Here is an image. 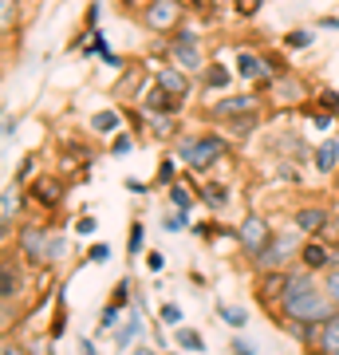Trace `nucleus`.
I'll list each match as a JSON object with an SVG mask.
<instances>
[{"label": "nucleus", "mask_w": 339, "mask_h": 355, "mask_svg": "<svg viewBox=\"0 0 339 355\" xmlns=\"http://www.w3.org/2000/svg\"><path fill=\"white\" fill-rule=\"evenodd\" d=\"M111 257V245H91V261H107Z\"/></svg>", "instance_id": "c756f323"}, {"label": "nucleus", "mask_w": 339, "mask_h": 355, "mask_svg": "<svg viewBox=\"0 0 339 355\" xmlns=\"http://www.w3.org/2000/svg\"><path fill=\"white\" fill-rule=\"evenodd\" d=\"M257 4L261 0H241V12H257Z\"/></svg>", "instance_id": "f704fd0d"}, {"label": "nucleus", "mask_w": 339, "mask_h": 355, "mask_svg": "<svg viewBox=\"0 0 339 355\" xmlns=\"http://www.w3.org/2000/svg\"><path fill=\"white\" fill-rule=\"evenodd\" d=\"M336 162H339V142L331 139V142H324V146L315 150V166H320V170H324V174H327V170H331V166H336Z\"/></svg>", "instance_id": "f8f14e48"}, {"label": "nucleus", "mask_w": 339, "mask_h": 355, "mask_svg": "<svg viewBox=\"0 0 339 355\" xmlns=\"http://www.w3.org/2000/svg\"><path fill=\"white\" fill-rule=\"evenodd\" d=\"M280 304H284V312L292 320H300V324H327L331 316H339L336 300L324 292V284H315L312 272H292L288 284H284Z\"/></svg>", "instance_id": "f257e3e1"}, {"label": "nucleus", "mask_w": 339, "mask_h": 355, "mask_svg": "<svg viewBox=\"0 0 339 355\" xmlns=\"http://www.w3.org/2000/svg\"><path fill=\"white\" fill-rule=\"evenodd\" d=\"M209 202H214V205H225V190H221V186H214V190H209Z\"/></svg>", "instance_id": "2f4dec72"}, {"label": "nucleus", "mask_w": 339, "mask_h": 355, "mask_svg": "<svg viewBox=\"0 0 339 355\" xmlns=\"http://www.w3.org/2000/svg\"><path fill=\"white\" fill-rule=\"evenodd\" d=\"M296 233H300L296 225H292L288 233H277V237H272V245L257 257V265H261V268H277L280 261H288V257L296 253Z\"/></svg>", "instance_id": "20e7f679"}, {"label": "nucleus", "mask_w": 339, "mask_h": 355, "mask_svg": "<svg viewBox=\"0 0 339 355\" xmlns=\"http://www.w3.org/2000/svg\"><path fill=\"white\" fill-rule=\"evenodd\" d=\"M205 83H209V87H225V83H229V71H225L221 64H214L209 71H205Z\"/></svg>", "instance_id": "a211bd4d"}, {"label": "nucleus", "mask_w": 339, "mask_h": 355, "mask_svg": "<svg viewBox=\"0 0 339 355\" xmlns=\"http://www.w3.org/2000/svg\"><path fill=\"white\" fill-rule=\"evenodd\" d=\"M221 320H225V324H233V328H245V324H249V312H241V308L225 304V308H221Z\"/></svg>", "instance_id": "f3484780"}, {"label": "nucleus", "mask_w": 339, "mask_h": 355, "mask_svg": "<svg viewBox=\"0 0 339 355\" xmlns=\"http://www.w3.org/2000/svg\"><path fill=\"white\" fill-rule=\"evenodd\" d=\"M0 24H4V32L12 28V0H0Z\"/></svg>", "instance_id": "393cba45"}, {"label": "nucleus", "mask_w": 339, "mask_h": 355, "mask_svg": "<svg viewBox=\"0 0 339 355\" xmlns=\"http://www.w3.org/2000/svg\"><path fill=\"white\" fill-rule=\"evenodd\" d=\"M292 225L304 229V233H315V229H324V225H327V214H324V209H300Z\"/></svg>", "instance_id": "1a4fd4ad"}, {"label": "nucleus", "mask_w": 339, "mask_h": 355, "mask_svg": "<svg viewBox=\"0 0 339 355\" xmlns=\"http://www.w3.org/2000/svg\"><path fill=\"white\" fill-rule=\"evenodd\" d=\"M126 190H130V193H146V186H142L139 178H126Z\"/></svg>", "instance_id": "473e14b6"}, {"label": "nucleus", "mask_w": 339, "mask_h": 355, "mask_svg": "<svg viewBox=\"0 0 339 355\" xmlns=\"http://www.w3.org/2000/svg\"><path fill=\"white\" fill-rule=\"evenodd\" d=\"M320 343H324L327 355H339V316H331L324 324V336H320Z\"/></svg>", "instance_id": "9b49d317"}, {"label": "nucleus", "mask_w": 339, "mask_h": 355, "mask_svg": "<svg viewBox=\"0 0 339 355\" xmlns=\"http://www.w3.org/2000/svg\"><path fill=\"white\" fill-rule=\"evenodd\" d=\"M288 44H292V48H308V44H312V32H292Z\"/></svg>", "instance_id": "a878e982"}, {"label": "nucleus", "mask_w": 339, "mask_h": 355, "mask_svg": "<svg viewBox=\"0 0 339 355\" xmlns=\"http://www.w3.org/2000/svg\"><path fill=\"white\" fill-rule=\"evenodd\" d=\"M0 355H20V347H16V343H4V347H0Z\"/></svg>", "instance_id": "c9c22d12"}, {"label": "nucleus", "mask_w": 339, "mask_h": 355, "mask_svg": "<svg viewBox=\"0 0 339 355\" xmlns=\"http://www.w3.org/2000/svg\"><path fill=\"white\" fill-rule=\"evenodd\" d=\"M40 355H51V347H40Z\"/></svg>", "instance_id": "58836bf2"}, {"label": "nucleus", "mask_w": 339, "mask_h": 355, "mask_svg": "<svg viewBox=\"0 0 339 355\" xmlns=\"http://www.w3.org/2000/svg\"><path fill=\"white\" fill-rule=\"evenodd\" d=\"M79 233H95V217H83L79 221Z\"/></svg>", "instance_id": "72a5a7b5"}, {"label": "nucleus", "mask_w": 339, "mask_h": 355, "mask_svg": "<svg viewBox=\"0 0 339 355\" xmlns=\"http://www.w3.org/2000/svg\"><path fill=\"white\" fill-rule=\"evenodd\" d=\"M12 214H16V190L12 186H4V202H0V225L4 229L12 225Z\"/></svg>", "instance_id": "2eb2a0df"}, {"label": "nucleus", "mask_w": 339, "mask_h": 355, "mask_svg": "<svg viewBox=\"0 0 339 355\" xmlns=\"http://www.w3.org/2000/svg\"><path fill=\"white\" fill-rule=\"evenodd\" d=\"M272 229H268V221L264 217H245L241 221V229H237V241L245 245V253H252V257H261L268 245H272Z\"/></svg>", "instance_id": "7ed1b4c3"}, {"label": "nucleus", "mask_w": 339, "mask_h": 355, "mask_svg": "<svg viewBox=\"0 0 339 355\" xmlns=\"http://www.w3.org/2000/svg\"><path fill=\"white\" fill-rule=\"evenodd\" d=\"M177 343H182V347H186V352H201V347H205V343H201V336L193 328H177V336H174Z\"/></svg>", "instance_id": "dca6fc26"}, {"label": "nucleus", "mask_w": 339, "mask_h": 355, "mask_svg": "<svg viewBox=\"0 0 339 355\" xmlns=\"http://www.w3.org/2000/svg\"><path fill=\"white\" fill-rule=\"evenodd\" d=\"M304 265L308 268H324V265H331V253H327L324 245H308V249H304Z\"/></svg>", "instance_id": "ddd939ff"}, {"label": "nucleus", "mask_w": 339, "mask_h": 355, "mask_svg": "<svg viewBox=\"0 0 339 355\" xmlns=\"http://www.w3.org/2000/svg\"><path fill=\"white\" fill-rule=\"evenodd\" d=\"M126 150H130V139H126V135H119V139H114V154H119V158H123Z\"/></svg>", "instance_id": "7c9ffc66"}, {"label": "nucleus", "mask_w": 339, "mask_h": 355, "mask_svg": "<svg viewBox=\"0 0 339 355\" xmlns=\"http://www.w3.org/2000/svg\"><path fill=\"white\" fill-rule=\"evenodd\" d=\"M162 225L170 229V233H177V229H186V214H174V217H166Z\"/></svg>", "instance_id": "bb28decb"}, {"label": "nucleus", "mask_w": 339, "mask_h": 355, "mask_svg": "<svg viewBox=\"0 0 339 355\" xmlns=\"http://www.w3.org/2000/svg\"><path fill=\"white\" fill-rule=\"evenodd\" d=\"M158 87L166 91V99H170V103L182 107V99L189 95V79H186L182 67H162V71H158Z\"/></svg>", "instance_id": "0eeeda50"}, {"label": "nucleus", "mask_w": 339, "mask_h": 355, "mask_svg": "<svg viewBox=\"0 0 339 355\" xmlns=\"http://www.w3.org/2000/svg\"><path fill=\"white\" fill-rule=\"evenodd\" d=\"M233 355H257V347L249 340H233Z\"/></svg>", "instance_id": "cd10ccee"}, {"label": "nucleus", "mask_w": 339, "mask_h": 355, "mask_svg": "<svg viewBox=\"0 0 339 355\" xmlns=\"http://www.w3.org/2000/svg\"><path fill=\"white\" fill-rule=\"evenodd\" d=\"M91 127L99 130V135H114V130H119V114H114V111H99L95 119H91Z\"/></svg>", "instance_id": "4468645a"}, {"label": "nucleus", "mask_w": 339, "mask_h": 355, "mask_svg": "<svg viewBox=\"0 0 339 355\" xmlns=\"http://www.w3.org/2000/svg\"><path fill=\"white\" fill-rule=\"evenodd\" d=\"M134 355H154L150 347H134Z\"/></svg>", "instance_id": "4c0bfd02"}, {"label": "nucleus", "mask_w": 339, "mask_h": 355, "mask_svg": "<svg viewBox=\"0 0 339 355\" xmlns=\"http://www.w3.org/2000/svg\"><path fill=\"white\" fill-rule=\"evenodd\" d=\"M177 0H150L146 4V12H142V20H146V28H154V32H166V28L177 24Z\"/></svg>", "instance_id": "39448f33"}, {"label": "nucleus", "mask_w": 339, "mask_h": 355, "mask_svg": "<svg viewBox=\"0 0 339 355\" xmlns=\"http://www.w3.org/2000/svg\"><path fill=\"white\" fill-rule=\"evenodd\" d=\"M36 198H40V202H60V186H55V182H40Z\"/></svg>", "instance_id": "6ab92c4d"}, {"label": "nucleus", "mask_w": 339, "mask_h": 355, "mask_svg": "<svg viewBox=\"0 0 339 355\" xmlns=\"http://www.w3.org/2000/svg\"><path fill=\"white\" fill-rule=\"evenodd\" d=\"M177 154H182V162L193 166V170H209V166L225 154V139H217V135H198V139L182 142Z\"/></svg>", "instance_id": "f03ea898"}, {"label": "nucleus", "mask_w": 339, "mask_h": 355, "mask_svg": "<svg viewBox=\"0 0 339 355\" xmlns=\"http://www.w3.org/2000/svg\"><path fill=\"white\" fill-rule=\"evenodd\" d=\"M174 60L182 71H198L201 67V51H198V32H177L174 36Z\"/></svg>", "instance_id": "423d86ee"}, {"label": "nucleus", "mask_w": 339, "mask_h": 355, "mask_svg": "<svg viewBox=\"0 0 339 355\" xmlns=\"http://www.w3.org/2000/svg\"><path fill=\"white\" fill-rule=\"evenodd\" d=\"M324 292H327V296H331V300H336V308H339V268H336V272H327V277H324Z\"/></svg>", "instance_id": "412c9836"}, {"label": "nucleus", "mask_w": 339, "mask_h": 355, "mask_svg": "<svg viewBox=\"0 0 339 355\" xmlns=\"http://www.w3.org/2000/svg\"><path fill=\"white\" fill-rule=\"evenodd\" d=\"M257 103H252V95H237V99H221L214 107V114L217 119H225V114H249Z\"/></svg>", "instance_id": "6e6552de"}, {"label": "nucleus", "mask_w": 339, "mask_h": 355, "mask_svg": "<svg viewBox=\"0 0 339 355\" xmlns=\"http://www.w3.org/2000/svg\"><path fill=\"white\" fill-rule=\"evenodd\" d=\"M162 324H174V328L182 324V308H177L174 300H170V304H162Z\"/></svg>", "instance_id": "5701e85b"}, {"label": "nucleus", "mask_w": 339, "mask_h": 355, "mask_svg": "<svg viewBox=\"0 0 339 355\" xmlns=\"http://www.w3.org/2000/svg\"><path fill=\"white\" fill-rule=\"evenodd\" d=\"M142 241H146V229L134 221V225H130V253H142Z\"/></svg>", "instance_id": "4be33fe9"}, {"label": "nucleus", "mask_w": 339, "mask_h": 355, "mask_svg": "<svg viewBox=\"0 0 339 355\" xmlns=\"http://www.w3.org/2000/svg\"><path fill=\"white\" fill-rule=\"evenodd\" d=\"M79 352H83V355H95V347H91V343L83 340V347H79Z\"/></svg>", "instance_id": "e433bc0d"}, {"label": "nucleus", "mask_w": 339, "mask_h": 355, "mask_svg": "<svg viewBox=\"0 0 339 355\" xmlns=\"http://www.w3.org/2000/svg\"><path fill=\"white\" fill-rule=\"evenodd\" d=\"M237 71H241L245 79H261V76H264V64L252 55V51H241V55H237Z\"/></svg>", "instance_id": "9d476101"}, {"label": "nucleus", "mask_w": 339, "mask_h": 355, "mask_svg": "<svg viewBox=\"0 0 339 355\" xmlns=\"http://www.w3.org/2000/svg\"><path fill=\"white\" fill-rule=\"evenodd\" d=\"M170 202H174L177 209H189V193L182 190V186H170Z\"/></svg>", "instance_id": "b1692460"}, {"label": "nucleus", "mask_w": 339, "mask_h": 355, "mask_svg": "<svg viewBox=\"0 0 339 355\" xmlns=\"http://www.w3.org/2000/svg\"><path fill=\"white\" fill-rule=\"evenodd\" d=\"M114 324H119V304H111L103 312V328H114Z\"/></svg>", "instance_id": "c85d7f7f"}, {"label": "nucleus", "mask_w": 339, "mask_h": 355, "mask_svg": "<svg viewBox=\"0 0 339 355\" xmlns=\"http://www.w3.org/2000/svg\"><path fill=\"white\" fill-rule=\"evenodd\" d=\"M0 292H4V308H8V304H12V292H16V272L8 265H4V288H0Z\"/></svg>", "instance_id": "aec40b11"}]
</instances>
